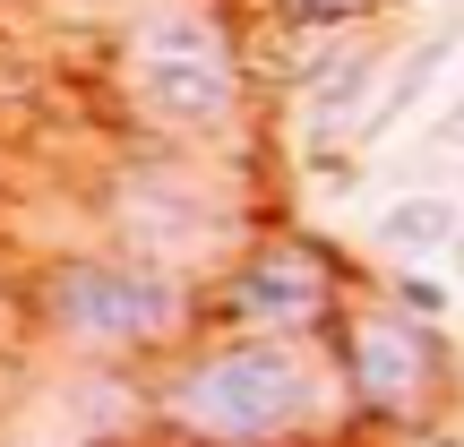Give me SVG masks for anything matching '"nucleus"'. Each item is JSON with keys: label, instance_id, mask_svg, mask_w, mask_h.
<instances>
[{"label": "nucleus", "instance_id": "obj_1", "mask_svg": "<svg viewBox=\"0 0 464 447\" xmlns=\"http://www.w3.org/2000/svg\"><path fill=\"white\" fill-rule=\"evenodd\" d=\"M207 335V284L147 267L95 241H34L17 249V362L44 353L61 370H164Z\"/></svg>", "mask_w": 464, "mask_h": 447}, {"label": "nucleus", "instance_id": "obj_2", "mask_svg": "<svg viewBox=\"0 0 464 447\" xmlns=\"http://www.w3.org/2000/svg\"><path fill=\"white\" fill-rule=\"evenodd\" d=\"M103 103H112V138L249 147L258 69H249L241 0H130L103 26Z\"/></svg>", "mask_w": 464, "mask_h": 447}, {"label": "nucleus", "instance_id": "obj_3", "mask_svg": "<svg viewBox=\"0 0 464 447\" xmlns=\"http://www.w3.org/2000/svg\"><path fill=\"white\" fill-rule=\"evenodd\" d=\"M147 422L172 447H327L353 431L327 345L293 335H198L147 379Z\"/></svg>", "mask_w": 464, "mask_h": 447}, {"label": "nucleus", "instance_id": "obj_4", "mask_svg": "<svg viewBox=\"0 0 464 447\" xmlns=\"http://www.w3.org/2000/svg\"><path fill=\"white\" fill-rule=\"evenodd\" d=\"M86 232L189 284H216L232 258L266 232V199L241 172V147H155L112 138L103 164L78 181Z\"/></svg>", "mask_w": 464, "mask_h": 447}, {"label": "nucleus", "instance_id": "obj_5", "mask_svg": "<svg viewBox=\"0 0 464 447\" xmlns=\"http://www.w3.org/2000/svg\"><path fill=\"white\" fill-rule=\"evenodd\" d=\"M327 362L344 379V404H353V431L362 439H413V447H439L456 422V396H464V370H456V345L439 318L404 310L396 293H362L327 335Z\"/></svg>", "mask_w": 464, "mask_h": 447}, {"label": "nucleus", "instance_id": "obj_6", "mask_svg": "<svg viewBox=\"0 0 464 447\" xmlns=\"http://www.w3.org/2000/svg\"><path fill=\"white\" fill-rule=\"evenodd\" d=\"M370 267L344 241H318L301 224H266L241 258L207 284V335H293V345H327L335 318L353 310Z\"/></svg>", "mask_w": 464, "mask_h": 447}, {"label": "nucleus", "instance_id": "obj_7", "mask_svg": "<svg viewBox=\"0 0 464 447\" xmlns=\"http://www.w3.org/2000/svg\"><path fill=\"white\" fill-rule=\"evenodd\" d=\"M379 61H387V44L344 34V44L301 78V130L310 138H362L370 103H379Z\"/></svg>", "mask_w": 464, "mask_h": 447}, {"label": "nucleus", "instance_id": "obj_8", "mask_svg": "<svg viewBox=\"0 0 464 447\" xmlns=\"http://www.w3.org/2000/svg\"><path fill=\"white\" fill-rule=\"evenodd\" d=\"M370 241H379L387 267H413V258H430V249H456V241H464V216H456L448 199L421 189V199H396V207H387Z\"/></svg>", "mask_w": 464, "mask_h": 447}, {"label": "nucleus", "instance_id": "obj_9", "mask_svg": "<svg viewBox=\"0 0 464 447\" xmlns=\"http://www.w3.org/2000/svg\"><path fill=\"white\" fill-rule=\"evenodd\" d=\"M456 44H464V34H421V44L404 52L396 69H387V86H379V103H370V121H362V138H387V130H396V121L413 112L421 95H430V78H439V69L456 61Z\"/></svg>", "mask_w": 464, "mask_h": 447}, {"label": "nucleus", "instance_id": "obj_10", "mask_svg": "<svg viewBox=\"0 0 464 447\" xmlns=\"http://www.w3.org/2000/svg\"><path fill=\"white\" fill-rule=\"evenodd\" d=\"M266 9H276V26L310 34V44H327V34H353V26H370V17H387L379 0H266Z\"/></svg>", "mask_w": 464, "mask_h": 447}, {"label": "nucleus", "instance_id": "obj_11", "mask_svg": "<svg viewBox=\"0 0 464 447\" xmlns=\"http://www.w3.org/2000/svg\"><path fill=\"white\" fill-rule=\"evenodd\" d=\"M387 293H396L404 310H421V318H448V284L421 276V267H396V276H387Z\"/></svg>", "mask_w": 464, "mask_h": 447}, {"label": "nucleus", "instance_id": "obj_12", "mask_svg": "<svg viewBox=\"0 0 464 447\" xmlns=\"http://www.w3.org/2000/svg\"><path fill=\"white\" fill-rule=\"evenodd\" d=\"M379 9H387V17H396V9H404V0H379Z\"/></svg>", "mask_w": 464, "mask_h": 447}, {"label": "nucleus", "instance_id": "obj_13", "mask_svg": "<svg viewBox=\"0 0 464 447\" xmlns=\"http://www.w3.org/2000/svg\"><path fill=\"white\" fill-rule=\"evenodd\" d=\"M138 447H172V439H138Z\"/></svg>", "mask_w": 464, "mask_h": 447}, {"label": "nucleus", "instance_id": "obj_14", "mask_svg": "<svg viewBox=\"0 0 464 447\" xmlns=\"http://www.w3.org/2000/svg\"><path fill=\"white\" fill-rule=\"evenodd\" d=\"M456 267H464V241H456Z\"/></svg>", "mask_w": 464, "mask_h": 447}]
</instances>
